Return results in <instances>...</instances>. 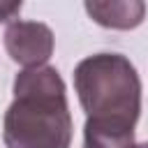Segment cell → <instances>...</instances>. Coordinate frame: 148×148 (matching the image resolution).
I'll use <instances>...</instances> for the list:
<instances>
[{
	"mask_svg": "<svg viewBox=\"0 0 148 148\" xmlns=\"http://www.w3.org/2000/svg\"><path fill=\"white\" fill-rule=\"evenodd\" d=\"M136 148H148V141H143V143H136Z\"/></svg>",
	"mask_w": 148,
	"mask_h": 148,
	"instance_id": "52a82bcc",
	"label": "cell"
},
{
	"mask_svg": "<svg viewBox=\"0 0 148 148\" xmlns=\"http://www.w3.org/2000/svg\"><path fill=\"white\" fill-rule=\"evenodd\" d=\"M74 123L67 88L51 65L28 67L14 76V99L2 118L7 148H69Z\"/></svg>",
	"mask_w": 148,
	"mask_h": 148,
	"instance_id": "6da1fadb",
	"label": "cell"
},
{
	"mask_svg": "<svg viewBox=\"0 0 148 148\" xmlns=\"http://www.w3.org/2000/svg\"><path fill=\"white\" fill-rule=\"evenodd\" d=\"M74 90L86 118L134 127L141 116V79L123 53H92L74 67Z\"/></svg>",
	"mask_w": 148,
	"mask_h": 148,
	"instance_id": "7a4b0ae2",
	"label": "cell"
},
{
	"mask_svg": "<svg viewBox=\"0 0 148 148\" xmlns=\"http://www.w3.org/2000/svg\"><path fill=\"white\" fill-rule=\"evenodd\" d=\"M56 37L53 30L42 21H23L16 18L5 30V49L7 56L18 62L23 69L42 67L53 56Z\"/></svg>",
	"mask_w": 148,
	"mask_h": 148,
	"instance_id": "3957f363",
	"label": "cell"
},
{
	"mask_svg": "<svg viewBox=\"0 0 148 148\" xmlns=\"http://www.w3.org/2000/svg\"><path fill=\"white\" fill-rule=\"evenodd\" d=\"M88 16L111 30H134L146 18V5L141 0H111V2H86Z\"/></svg>",
	"mask_w": 148,
	"mask_h": 148,
	"instance_id": "277c9868",
	"label": "cell"
},
{
	"mask_svg": "<svg viewBox=\"0 0 148 148\" xmlns=\"http://www.w3.org/2000/svg\"><path fill=\"white\" fill-rule=\"evenodd\" d=\"M83 148H136L134 127L120 123H104L86 118Z\"/></svg>",
	"mask_w": 148,
	"mask_h": 148,
	"instance_id": "5b68a950",
	"label": "cell"
},
{
	"mask_svg": "<svg viewBox=\"0 0 148 148\" xmlns=\"http://www.w3.org/2000/svg\"><path fill=\"white\" fill-rule=\"evenodd\" d=\"M21 7H23L21 0H14V2H0V23H12V21H16Z\"/></svg>",
	"mask_w": 148,
	"mask_h": 148,
	"instance_id": "8992f818",
	"label": "cell"
}]
</instances>
